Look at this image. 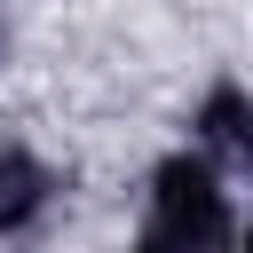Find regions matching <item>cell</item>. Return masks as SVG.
Returning <instances> with one entry per match:
<instances>
[{"label":"cell","instance_id":"cell-1","mask_svg":"<svg viewBox=\"0 0 253 253\" xmlns=\"http://www.w3.org/2000/svg\"><path fill=\"white\" fill-rule=\"evenodd\" d=\"M229 237V206L213 190L206 158H166L150 174V229L142 245H221Z\"/></svg>","mask_w":253,"mask_h":253},{"label":"cell","instance_id":"cell-2","mask_svg":"<svg viewBox=\"0 0 253 253\" xmlns=\"http://www.w3.org/2000/svg\"><path fill=\"white\" fill-rule=\"evenodd\" d=\"M198 134L221 166H253V95L245 87H213L198 103Z\"/></svg>","mask_w":253,"mask_h":253},{"label":"cell","instance_id":"cell-3","mask_svg":"<svg viewBox=\"0 0 253 253\" xmlns=\"http://www.w3.org/2000/svg\"><path fill=\"white\" fill-rule=\"evenodd\" d=\"M47 190H55V182H47V166H40L32 150H16V142H8V150H0V229H32V221H40V206H47Z\"/></svg>","mask_w":253,"mask_h":253},{"label":"cell","instance_id":"cell-4","mask_svg":"<svg viewBox=\"0 0 253 253\" xmlns=\"http://www.w3.org/2000/svg\"><path fill=\"white\" fill-rule=\"evenodd\" d=\"M0 47H8V24H0Z\"/></svg>","mask_w":253,"mask_h":253}]
</instances>
